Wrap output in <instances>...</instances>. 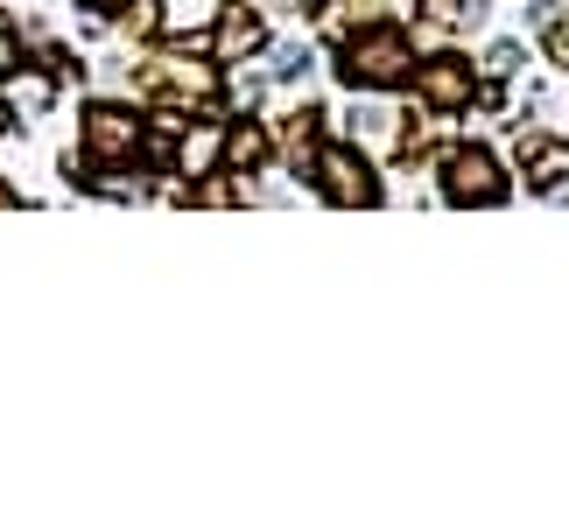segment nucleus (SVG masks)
<instances>
[{"label": "nucleus", "instance_id": "1", "mask_svg": "<svg viewBox=\"0 0 569 520\" xmlns=\"http://www.w3.org/2000/svg\"><path fill=\"white\" fill-rule=\"evenodd\" d=\"M415 71V42L408 29H393V21H373V29H352L338 50V78L352 84V92H393V84H408Z\"/></svg>", "mask_w": 569, "mask_h": 520}, {"label": "nucleus", "instance_id": "2", "mask_svg": "<svg viewBox=\"0 0 569 520\" xmlns=\"http://www.w3.org/2000/svg\"><path fill=\"white\" fill-rule=\"evenodd\" d=\"M141 141H148V127H141L134 106H120V99H92L78 113V156H84V169H134Z\"/></svg>", "mask_w": 569, "mask_h": 520}, {"label": "nucleus", "instance_id": "3", "mask_svg": "<svg viewBox=\"0 0 569 520\" xmlns=\"http://www.w3.org/2000/svg\"><path fill=\"white\" fill-rule=\"evenodd\" d=\"M310 183H317V198L323 204H380L387 198V183H380V169L373 156H366L359 141H317V162H310Z\"/></svg>", "mask_w": 569, "mask_h": 520}, {"label": "nucleus", "instance_id": "4", "mask_svg": "<svg viewBox=\"0 0 569 520\" xmlns=\"http://www.w3.org/2000/svg\"><path fill=\"white\" fill-rule=\"evenodd\" d=\"M507 169H499V156H492V148H450V156H443V198L450 204H478V211H486V204H507Z\"/></svg>", "mask_w": 569, "mask_h": 520}, {"label": "nucleus", "instance_id": "5", "mask_svg": "<svg viewBox=\"0 0 569 520\" xmlns=\"http://www.w3.org/2000/svg\"><path fill=\"white\" fill-rule=\"evenodd\" d=\"M408 78H415V99H422L429 113H465V106L478 99V78H471V63L457 57V50H436V57H422Z\"/></svg>", "mask_w": 569, "mask_h": 520}, {"label": "nucleus", "instance_id": "6", "mask_svg": "<svg viewBox=\"0 0 569 520\" xmlns=\"http://www.w3.org/2000/svg\"><path fill=\"white\" fill-rule=\"evenodd\" d=\"M274 162V134L260 120L247 127H226V156H218V177H260Z\"/></svg>", "mask_w": 569, "mask_h": 520}, {"label": "nucleus", "instance_id": "7", "mask_svg": "<svg viewBox=\"0 0 569 520\" xmlns=\"http://www.w3.org/2000/svg\"><path fill=\"white\" fill-rule=\"evenodd\" d=\"M211 42H218V57H260V50H268V21H260L253 8H232V0H226V8H218V21H211Z\"/></svg>", "mask_w": 569, "mask_h": 520}, {"label": "nucleus", "instance_id": "8", "mask_svg": "<svg viewBox=\"0 0 569 520\" xmlns=\"http://www.w3.org/2000/svg\"><path fill=\"white\" fill-rule=\"evenodd\" d=\"M218 156H226V120H197V127H183V134H177V156H169V162H177V177H211V169H218Z\"/></svg>", "mask_w": 569, "mask_h": 520}, {"label": "nucleus", "instance_id": "9", "mask_svg": "<svg viewBox=\"0 0 569 520\" xmlns=\"http://www.w3.org/2000/svg\"><path fill=\"white\" fill-rule=\"evenodd\" d=\"M218 8H226V0H156V36H169V42L211 36Z\"/></svg>", "mask_w": 569, "mask_h": 520}, {"label": "nucleus", "instance_id": "10", "mask_svg": "<svg viewBox=\"0 0 569 520\" xmlns=\"http://www.w3.org/2000/svg\"><path fill=\"white\" fill-rule=\"evenodd\" d=\"M0 84H8L14 120H21V113H50V106H57V78L42 71V63H21V71H8Z\"/></svg>", "mask_w": 569, "mask_h": 520}, {"label": "nucleus", "instance_id": "11", "mask_svg": "<svg viewBox=\"0 0 569 520\" xmlns=\"http://www.w3.org/2000/svg\"><path fill=\"white\" fill-rule=\"evenodd\" d=\"M310 42H281V50H274V63H268V78L274 84H296V78H310Z\"/></svg>", "mask_w": 569, "mask_h": 520}, {"label": "nucleus", "instance_id": "12", "mask_svg": "<svg viewBox=\"0 0 569 520\" xmlns=\"http://www.w3.org/2000/svg\"><path fill=\"white\" fill-rule=\"evenodd\" d=\"M393 134V113H380V106H352V141H387Z\"/></svg>", "mask_w": 569, "mask_h": 520}, {"label": "nucleus", "instance_id": "13", "mask_svg": "<svg viewBox=\"0 0 569 520\" xmlns=\"http://www.w3.org/2000/svg\"><path fill=\"white\" fill-rule=\"evenodd\" d=\"M21 63H29V57H21V21H14V14H0V78L21 71Z\"/></svg>", "mask_w": 569, "mask_h": 520}, {"label": "nucleus", "instance_id": "14", "mask_svg": "<svg viewBox=\"0 0 569 520\" xmlns=\"http://www.w3.org/2000/svg\"><path fill=\"white\" fill-rule=\"evenodd\" d=\"M513 71H520V42H492V50H486V78L507 84Z\"/></svg>", "mask_w": 569, "mask_h": 520}, {"label": "nucleus", "instance_id": "15", "mask_svg": "<svg viewBox=\"0 0 569 520\" xmlns=\"http://www.w3.org/2000/svg\"><path fill=\"white\" fill-rule=\"evenodd\" d=\"M190 198H197V204H232L239 190H232V183H218V169H211V177H197V183H190Z\"/></svg>", "mask_w": 569, "mask_h": 520}, {"label": "nucleus", "instance_id": "16", "mask_svg": "<svg viewBox=\"0 0 569 520\" xmlns=\"http://www.w3.org/2000/svg\"><path fill=\"white\" fill-rule=\"evenodd\" d=\"M541 42H549V57H556L562 71H569V21H562V14L549 21V29H541Z\"/></svg>", "mask_w": 569, "mask_h": 520}, {"label": "nucleus", "instance_id": "17", "mask_svg": "<svg viewBox=\"0 0 569 520\" xmlns=\"http://www.w3.org/2000/svg\"><path fill=\"white\" fill-rule=\"evenodd\" d=\"M78 8L92 14V21H113V14H127V8H134V0H78Z\"/></svg>", "mask_w": 569, "mask_h": 520}, {"label": "nucleus", "instance_id": "18", "mask_svg": "<svg viewBox=\"0 0 569 520\" xmlns=\"http://www.w3.org/2000/svg\"><path fill=\"white\" fill-rule=\"evenodd\" d=\"M8 134H14V106L0 99V141H8Z\"/></svg>", "mask_w": 569, "mask_h": 520}, {"label": "nucleus", "instance_id": "19", "mask_svg": "<svg viewBox=\"0 0 569 520\" xmlns=\"http://www.w3.org/2000/svg\"><path fill=\"white\" fill-rule=\"evenodd\" d=\"M0 204H14V183H0Z\"/></svg>", "mask_w": 569, "mask_h": 520}]
</instances>
